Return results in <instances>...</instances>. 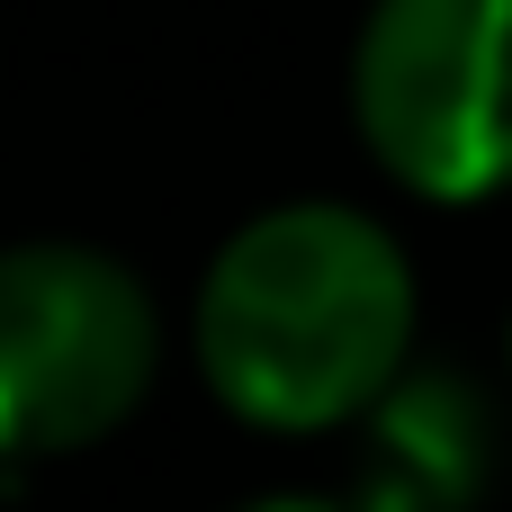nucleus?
I'll return each mask as SVG.
<instances>
[{"instance_id": "1", "label": "nucleus", "mask_w": 512, "mask_h": 512, "mask_svg": "<svg viewBox=\"0 0 512 512\" xmlns=\"http://www.w3.org/2000/svg\"><path fill=\"white\" fill-rule=\"evenodd\" d=\"M414 351V270L360 207L297 198L252 216L198 279V369L261 432L360 423Z\"/></svg>"}, {"instance_id": "4", "label": "nucleus", "mask_w": 512, "mask_h": 512, "mask_svg": "<svg viewBox=\"0 0 512 512\" xmlns=\"http://www.w3.org/2000/svg\"><path fill=\"white\" fill-rule=\"evenodd\" d=\"M495 486V405L468 369H405L360 414V512H477Z\"/></svg>"}, {"instance_id": "5", "label": "nucleus", "mask_w": 512, "mask_h": 512, "mask_svg": "<svg viewBox=\"0 0 512 512\" xmlns=\"http://www.w3.org/2000/svg\"><path fill=\"white\" fill-rule=\"evenodd\" d=\"M243 512H360L351 495L333 504V495H270V504H243Z\"/></svg>"}, {"instance_id": "3", "label": "nucleus", "mask_w": 512, "mask_h": 512, "mask_svg": "<svg viewBox=\"0 0 512 512\" xmlns=\"http://www.w3.org/2000/svg\"><path fill=\"white\" fill-rule=\"evenodd\" d=\"M153 387V297L90 243H18L0 261V441L54 459L108 441Z\"/></svg>"}, {"instance_id": "2", "label": "nucleus", "mask_w": 512, "mask_h": 512, "mask_svg": "<svg viewBox=\"0 0 512 512\" xmlns=\"http://www.w3.org/2000/svg\"><path fill=\"white\" fill-rule=\"evenodd\" d=\"M351 117L414 198L512 189V0H378L351 45Z\"/></svg>"}]
</instances>
